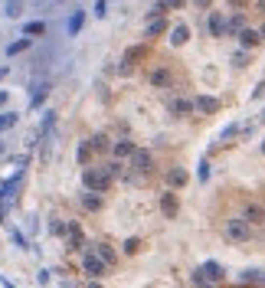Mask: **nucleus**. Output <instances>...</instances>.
<instances>
[{
    "label": "nucleus",
    "mask_w": 265,
    "mask_h": 288,
    "mask_svg": "<svg viewBox=\"0 0 265 288\" xmlns=\"http://www.w3.org/2000/svg\"><path fill=\"white\" fill-rule=\"evenodd\" d=\"M236 131H239V124H226V131H223V141H229Z\"/></svg>",
    "instance_id": "35"
},
{
    "label": "nucleus",
    "mask_w": 265,
    "mask_h": 288,
    "mask_svg": "<svg viewBox=\"0 0 265 288\" xmlns=\"http://www.w3.org/2000/svg\"><path fill=\"white\" fill-rule=\"evenodd\" d=\"M105 170H108L111 177H115V174H122V161H108V164H105Z\"/></svg>",
    "instance_id": "34"
},
{
    "label": "nucleus",
    "mask_w": 265,
    "mask_h": 288,
    "mask_svg": "<svg viewBox=\"0 0 265 288\" xmlns=\"http://www.w3.org/2000/svg\"><path fill=\"white\" fill-rule=\"evenodd\" d=\"M144 56H147V46H144V43L128 46V49H124V59L118 62V72H122V76H128V72H131V66H134V62H141Z\"/></svg>",
    "instance_id": "4"
},
{
    "label": "nucleus",
    "mask_w": 265,
    "mask_h": 288,
    "mask_svg": "<svg viewBox=\"0 0 265 288\" xmlns=\"http://www.w3.org/2000/svg\"><path fill=\"white\" fill-rule=\"evenodd\" d=\"M23 30V36H26V40H36V36H46V30H49V23L43 20V17H40V20H26L20 26Z\"/></svg>",
    "instance_id": "7"
},
{
    "label": "nucleus",
    "mask_w": 265,
    "mask_h": 288,
    "mask_svg": "<svg viewBox=\"0 0 265 288\" xmlns=\"http://www.w3.org/2000/svg\"><path fill=\"white\" fill-rule=\"evenodd\" d=\"M92 154H95V151H92V144L82 141V144H79V151H76V161L82 167H92Z\"/></svg>",
    "instance_id": "22"
},
{
    "label": "nucleus",
    "mask_w": 265,
    "mask_h": 288,
    "mask_svg": "<svg viewBox=\"0 0 265 288\" xmlns=\"http://www.w3.org/2000/svg\"><path fill=\"white\" fill-rule=\"evenodd\" d=\"M0 154H3V141H0Z\"/></svg>",
    "instance_id": "46"
},
{
    "label": "nucleus",
    "mask_w": 265,
    "mask_h": 288,
    "mask_svg": "<svg viewBox=\"0 0 265 288\" xmlns=\"http://www.w3.org/2000/svg\"><path fill=\"white\" fill-rule=\"evenodd\" d=\"M23 13V0H7L3 3V17H10V20H17Z\"/></svg>",
    "instance_id": "24"
},
{
    "label": "nucleus",
    "mask_w": 265,
    "mask_h": 288,
    "mask_svg": "<svg viewBox=\"0 0 265 288\" xmlns=\"http://www.w3.org/2000/svg\"><path fill=\"white\" fill-rule=\"evenodd\" d=\"M82 272H85L88 278H99V275L108 272V262H105L95 249H85V255H82Z\"/></svg>",
    "instance_id": "3"
},
{
    "label": "nucleus",
    "mask_w": 265,
    "mask_h": 288,
    "mask_svg": "<svg viewBox=\"0 0 265 288\" xmlns=\"http://www.w3.org/2000/svg\"><path fill=\"white\" fill-rule=\"evenodd\" d=\"M239 43H243L245 49H252V46L262 43V36H259V30H249V26H245L243 33H239Z\"/></svg>",
    "instance_id": "21"
},
{
    "label": "nucleus",
    "mask_w": 265,
    "mask_h": 288,
    "mask_svg": "<svg viewBox=\"0 0 265 288\" xmlns=\"http://www.w3.org/2000/svg\"><path fill=\"white\" fill-rule=\"evenodd\" d=\"M187 40H190V26H187V23H177V26H170V46H174V49L187 46Z\"/></svg>",
    "instance_id": "13"
},
{
    "label": "nucleus",
    "mask_w": 265,
    "mask_h": 288,
    "mask_svg": "<svg viewBox=\"0 0 265 288\" xmlns=\"http://www.w3.org/2000/svg\"><path fill=\"white\" fill-rule=\"evenodd\" d=\"M255 3H259V10H265V0H255Z\"/></svg>",
    "instance_id": "42"
},
{
    "label": "nucleus",
    "mask_w": 265,
    "mask_h": 288,
    "mask_svg": "<svg viewBox=\"0 0 265 288\" xmlns=\"http://www.w3.org/2000/svg\"><path fill=\"white\" fill-rule=\"evenodd\" d=\"M17 124V111H0V131H10Z\"/></svg>",
    "instance_id": "28"
},
{
    "label": "nucleus",
    "mask_w": 265,
    "mask_h": 288,
    "mask_svg": "<svg viewBox=\"0 0 265 288\" xmlns=\"http://www.w3.org/2000/svg\"><path fill=\"white\" fill-rule=\"evenodd\" d=\"M7 102H10V95H7V92H0V108H3Z\"/></svg>",
    "instance_id": "39"
},
{
    "label": "nucleus",
    "mask_w": 265,
    "mask_h": 288,
    "mask_svg": "<svg viewBox=\"0 0 265 288\" xmlns=\"http://www.w3.org/2000/svg\"><path fill=\"white\" fill-rule=\"evenodd\" d=\"M138 249H141V239H138V236H131V239L124 243V252H128V255H134Z\"/></svg>",
    "instance_id": "31"
},
{
    "label": "nucleus",
    "mask_w": 265,
    "mask_h": 288,
    "mask_svg": "<svg viewBox=\"0 0 265 288\" xmlns=\"http://www.w3.org/2000/svg\"><path fill=\"white\" fill-rule=\"evenodd\" d=\"M134 151H138V147H134V144L128 141V138H124V141H115V144H111V154H115V161H124V157H134Z\"/></svg>",
    "instance_id": "17"
},
{
    "label": "nucleus",
    "mask_w": 265,
    "mask_h": 288,
    "mask_svg": "<svg viewBox=\"0 0 265 288\" xmlns=\"http://www.w3.org/2000/svg\"><path fill=\"white\" fill-rule=\"evenodd\" d=\"M259 36H262V40H265V26H262V30H259Z\"/></svg>",
    "instance_id": "45"
},
{
    "label": "nucleus",
    "mask_w": 265,
    "mask_h": 288,
    "mask_svg": "<svg viewBox=\"0 0 265 288\" xmlns=\"http://www.w3.org/2000/svg\"><path fill=\"white\" fill-rule=\"evenodd\" d=\"M223 239H229V243H249L252 239V226L245 220H229L223 226Z\"/></svg>",
    "instance_id": "2"
},
{
    "label": "nucleus",
    "mask_w": 265,
    "mask_h": 288,
    "mask_svg": "<svg viewBox=\"0 0 265 288\" xmlns=\"http://www.w3.org/2000/svg\"><path fill=\"white\" fill-rule=\"evenodd\" d=\"M13 243H17V246H20V249H30V243H26V239H23V233H20V229H13Z\"/></svg>",
    "instance_id": "33"
},
{
    "label": "nucleus",
    "mask_w": 265,
    "mask_h": 288,
    "mask_svg": "<svg viewBox=\"0 0 265 288\" xmlns=\"http://www.w3.org/2000/svg\"><path fill=\"white\" fill-rule=\"evenodd\" d=\"M82 23H85V10H72L69 13V23H66V33L76 36L79 30H82Z\"/></svg>",
    "instance_id": "19"
},
{
    "label": "nucleus",
    "mask_w": 265,
    "mask_h": 288,
    "mask_svg": "<svg viewBox=\"0 0 265 288\" xmlns=\"http://www.w3.org/2000/svg\"><path fill=\"white\" fill-rule=\"evenodd\" d=\"M206 26H210V33H213V36H226V33H229V20H226L220 10H213V13H210Z\"/></svg>",
    "instance_id": "8"
},
{
    "label": "nucleus",
    "mask_w": 265,
    "mask_h": 288,
    "mask_svg": "<svg viewBox=\"0 0 265 288\" xmlns=\"http://www.w3.org/2000/svg\"><path fill=\"white\" fill-rule=\"evenodd\" d=\"M82 187L92 190V193H105L111 187V174L105 167H85L82 170Z\"/></svg>",
    "instance_id": "1"
},
{
    "label": "nucleus",
    "mask_w": 265,
    "mask_h": 288,
    "mask_svg": "<svg viewBox=\"0 0 265 288\" xmlns=\"http://www.w3.org/2000/svg\"><path fill=\"white\" fill-rule=\"evenodd\" d=\"M164 7H167V10H180V7H183V0H164Z\"/></svg>",
    "instance_id": "36"
},
{
    "label": "nucleus",
    "mask_w": 265,
    "mask_h": 288,
    "mask_svg": "<svg viewBox=\"0 0 265 288\" xmlns=\"http://www.w3.org/2000/svg\"><path fill=\"white\" fill-rule=\"evenodd\" d=\"M46 92H49V85H43V89H40V92H36V95H33V102H30V108H40V105H43Z\"/></svg>",
    "instance_id": "32"
},
{
    "label": "nucleus",
    "mask_w": 265,
    "mask_h": 288,
    "mask_svg": "<svg viewBox=\"0 0 265 288\" xmlns=\"http://www.w3.org/2000/svg\"><path fill=\"white\" fill-rule=\"evenodd\" d=\"M0 79H7V66H0Z\"/></svg>",
    "instance_id": "41"
},
{
    "label": "nucleus",
    "mask_w": 265,
    "mask_h": 288,
    "mask_svg": "<svg viewBox=\"0 0 265 288\" xmlns=\"http://www.w3.org/2000/svg\"><path fill=\"white\" fill-rule=\"evenodd\" d=\"M66 243L72 246V249H79V246L85 243V233H82V226H79L76 220H69V223H66Z\"/></svg>",
    "instance_id": "12"
},
{
    "label": "nucleus",
    "mask_w": 265,
    "mask_h": 288,
    "mask_svg": "<svg viewBox=\"0 0 265 288\" xmlns=\"http://www.w3.org/2000/svg\"><path fill=\"white\" fill-rule=\"evenodd\" d=\"M164 30H167V23L161 20V17H154V20H151L147 26H144V36H161Z\"/></svg>",
    "instance_id": "25"
},
{
    "label": "nucleus",
    "mask_w": 265,
    "mask_h": 288,
    "mask_svg": "<svg viewBox=\"0 0 265 288\" xmlns=\"http://www.w3.org/2000/svg\"><path fill=\"white\" fill-rule=\"evenodd\" d=\"M79 203H82V210H85V213H99L102 206H105L102 193H92V190H85V193L79 197Z\"/></svg>",
    "instance_id": "9"
},
{
    "label": "nucleus",
    "mask_w": 265,
    "mask_h": 288,
    "mask_svg": "<svg viewBox=\"0 0 265 288\" xmlns=\"http://www.w3.org/2000/svg\"><path fill=\"white\" fill-rule=\"evenodd\" d=\"M187 180H190V174L183 170V167H170V170H167V187H170V190L187 187Z\"/></svg>",
    "instance_id": "11"
},
{
    "label": "nucleus",
    "mask_w": 265,
    "mask_h": 288,
    "mask_svg": "<svg viewBox=\"0 0 265 288\" xmlns=\"http://www.w3.org/2000/svg\"><path fill=\"white\" fill-rule=\"evenodd\" d=\"M229 3H232V7H239V10H243V7H245V3H249V0H229Z\"/></svg>",
    "instance_id": "40"
},
{
    "label": "nucleus",
    "mask_w": 265,
    "mask_h": 288,
    "mask_svg": "<svg viewBox=\"0 0 265 288\" xmlns=\"http://www.w3.org/2000/svg\"><path fill=\"white\" fill-rule=\"evenodd\" d=\"M26 49H33V40H13V43H7V56H20V53H26Z\"/></svg>",
    "instance_id": "20"
},
{
    "label": "nucleus",
    "mask_w": 265,
    "mask_h": 288,
    "mask_svg": "<svg viewBox=\"0 0 265 288\" xmlns=\"http://www.w3.org/2000/svg\"><path fill=\"white\" fill-rule=\"evenodd\" d=\"M147 82H151L154 89H170V85H174V72L167 66H157V69L147 72Z\"/></svg>",
    "instance_id": "5"
},
{
    "label": "nucleus",
    "mask_w": 265,
    "mask_h": 288,
    "mask_svg": "<svg viewBox=\"0 0 265 288\" xmlns=\"http://www.w3.org/2000/svg\"><path fill=\"white\" fill-rule=\"evenodd\" d=\"M200 272H203V275L210 278L213 285H216V282H223V278H226V268H223L220 262H213V259H210V262H203V266H200Z\"/></svg>",
    "instance_id": "14"
},
{
    "label": "nucleus",
    "mask_w": 265,
    "mask_h": 288,
    "mask_svg": "<svg viewBox=\"0 0 265 288\" xmlns=\"http://www.w3.org/2000/svg\"><path fill=\"white\" fill-rule=\"evenodd\" d=\"M262 151H265V144H262Z\"/></svg>",
    "instance_id": "47"
},
{
    "label": "nucleus",
    "mask_w": 265,
    "mask_h": 288,
    "mask_svg": "<svg viewBox=\"0 0 265 288\" xmlns=\"http://www.w3.org/2000/svg\"><path fill=\"white\" fill-rule=\"evenodd\" d=\"M193 285H200V288H213V282H210V278H206V275H203V272L197 268V272H193Z\"/></svg>",
    "instance_id": "29"
},
{
    "label": "nucleus",
    "mask_w": 265,
    "mask_h": 288,
    "mask_svg": "<svg viewBox=\"0 0 265 288\" xmlns=\"http://www.w3.org/2000/svg\"><path fill=\"white\" fill-rule=\"evenodd\" d=\"M62 288H69V285H62Z\"/></svg>",
    "instance_id": "48"
},
{
    "label": "nucleus",
    "mask_w": 265,
    "mask_h": 288,
    "mask_svg": "<svg viewBox=\"0 0 265 288\" xmlns=\"http://www.w3.org/2000/svg\"><path fill=\"white\" fill-rule=\"evenodd\" d=\"M243 282H245V285H265V272L245 268V272H243Z\"/></svg>",
    "instance_id": "26"
},
{
    "label": "nucleus",
    "mask_w": 265,
    "mask_h": 288,
    "mask_svg": "<svg viewBox=\"0 0 265 288\" xmlns=\"http://www.w3.org/2000/svg\"><path fill=\"white\" fill-rule=\"evenodd\" d=\"M190 3H193V7H200V10H206V7H210L213 0H190Z\"/></svg>",
    "instance_id": "38"
},
{
    "label": "nucleus",
    "mask_w": 265,
    "mask_h": 288,
    "mask_svg": "<svg viewBox=\"0 0 265 288\" xmlns=\"http://www.w3.org/2000/svg\"><path fill=\"white\" fill-rule=\"evenodd\" d=\"M193 108L203 111V115H213V111H220V99H213V95H197V99H193Z\"/></svg>",
    "instance_id": "15"
},
{
    "label": "nucleus",
    "mask_w": 265,
    "mask_h": 288,
    "mask_svg": "<svg viewBox=\"0 0 265 288\" xmlns=\"http://www.w3.org/2000/svg\"><path fill=\"white\" fill-rule=\"evenodd\" d=\"M88 144H92V151H108L111 147V141H108V134H92V138H88Z\"/></svg>",
    "instance_id": "23"
},
{
    "label": "nucleus",
    "mask_w": 265,
    "mask_h": 288,
    "mask_svg": "<svg viewBox=\"0 0 265 288\" xmlns=\"http://www.w3.org/2000/svg\"><path fill=\"white\" fill-rule=\"evenodd\" d=\"M49 229H53V236H66V223L62 220H49Z\"/></svg>",
    "instance_id": "30"
},
{
    "label": "nucleus",
    "mask_w": 265,
    "mask_h": 288,
    "mask_svg": "<svg viewBox=\"0 0 265 288\" xmlns=\"http://www.w3.org/2000/svg\"><path fill=\"white\" fill-rule=\"evenodd\" d=\"M53 3H66V0H49V7H53Z\"/></svg>",
    "instance_id": "44"
},
{
    "label": "nucleus",
    "mask_w": 265,
    "mask_h": 288,
    "mask_svg": "<svg viewBox=\"0 0 265 288\" xmlns=\"http://www.w3.org/2000/svg\"><path fill=\"white\" fill-rule=\"evenodd\" d=\"M167 111H170L174 118H183V115L193 111V102L190 99H167Z\"/></svg>",
    "instance_id": "10"
},
{
    "label": "nucleus",
    "mask_w": 265,
    "mask_h": 288,
    "mask_svg": "<svg viewBox=\"0 0 265 288\" xmlns=\"http://www.w3.org/2000/svg\"><path fill=\"white\" fill-rule=\"evenodd\" d=\"M177 210H180V200H177V193L167 190L164 197H161V213H164V216H177Z\"/></svg>",
    "instance_id": "18"
},
{
    "label": "nucleus",
    "mask_w": 265,
    "mask_h": 288,
    "mask_svg": "<svg viewBox=\"0 0 265 288\" xmlns=\"http://www.w3.org/2000/svg\"><path fill=\"white\" fill-rule=\"evenodd\" d=\"M88 288H102V285H99V282H88Z\"/></svg>",
    "instance_id": "43"
},
{
    "label": "nucleus",
    "mask_w": 265,
    "mask_h": 288,
    "mask_svg": "<svg viewBox=\"0 0 265 288\" xmlns=\"http://www.w3.org/2000/svg\"><path fill=\"white\" fill-rule=\"evenodd\" d=\"M243 220L252 226V223H265V206H259V203H249V206H243Z\"/></svg>",
    "instance_id": "16"
},
{
    "label": "nucleus",
    "mask_w": 265,
    "mask_h": 288,
    "mask_svg": "<svg viewBox=\"0 0 265 288\" xmlns=\"http://www.w3.org/2000/svg\"><path fill=\"white\" fill-rule=\"evenodd\" d=\"M232 62H236V66L243 69V66H245V62H249V56H245V53H236V59H232Z\"/></svg>",
    "instance_id": "37"
},
{
    "label": "nucleus",
    "mask_w": 265,
    "mask_h": 288,
    "mask_svg": "<svg viewBox=\"0 0 265 288\" xmlns=\"http://www.w3.org/2000/svg\"><path fill=\"white\" fill-rule=\"evenodd\" d=\"M95 252H99L102 259L108 262V266H115V249H111L108 243H95Z\"/></svg>",
    "instance_id": "27"
},
{
    "label": "nucleus",
    "mask_w": 265,
    "mask_h": 288,
    "mask_svg": "<svg viewBox=\"0 0 265 288\" xmlns=\"http://www.w3.org/2000/svg\"><path fill=\"white\" fill-rule=\"evenodd\" d=\"M131 164H134V170H141V174H151V170H154V157H151V151L138 147V151H134V157H131Z\"/></svg>",
    "instance_id": "6"
}]
</instances>
